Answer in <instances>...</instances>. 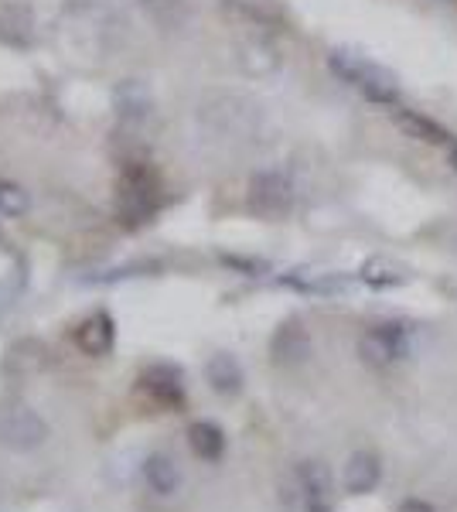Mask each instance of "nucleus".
I'll use <instances>...</instances> for the list:
<instances>
[{
    "label": "nucleus",
    "instance_id": "nucleus-1",
    "mask_svg": "<svg viewBox=\"0 0 457 512\" xmlns=\"http://www.w3.org/2000/svg\"><path fill=\"white\" fill-rule=\"evenodd\" d=\"M328 69L335 72V79H342L348 89H355L376 106H400V79L396 72H389L386 65L365 59L359 52L348 48H335L328 55Z\"/></svg>",
    "mask_w": 457,
    "mask_h": 512
},
{
    "label": "nucleus",
    "instance_id": "nucleus-2",
    "mask_svg": "<svg viewBox=\"0 0 457 512\" xmlns=\"http://www.w3.org/2000/svg\"><path fill=\"white\" fill-rule=\"evenodd\" d=\"M198 120L219 137H246L260 123V106L236 93H215L198 103Z\"/></svg>",
    "mask_w": 457,
    "mask_h": 512
},
{
    "label": "nucleus",
    "instance_id": "nucleus-3",
    "mask_svg": "<svg viewBox=\"0 0 457 512\" xmlns=\"http://www.w3.org/2000/svg\"><path fill=\"white\" fill-rule=\"evenodd\" d=\"M157 178L151 168L144 164H127L120 178V195H116V212L127 226H144V222L154 219L157 212Z\"/></svg>",
    "mask_w": 457,
    "mask_h": 512
},
{
    "label": "nucleus",
    "instance_id": "nucleus-4",
    "mask_svg": "<svg viewBox=\"0 0 457 512\" xmlns=\"http://www.w3.org/2000/svg\"><path fill=\"white\" fill-rule=\"evenodd\" d=\"M249 209L263 219H284L294 209V181L284 171H260L249 181Z\"/></svg>",
    "mask_w": 457,
    "mask_h": 512
},
{
    "label": "nucleus",
    "instance_id": "nucleus-5",
    "mask_svg": "<svg viewBox=\"0 0 457 512\" xmlns=\"http://www.w3.org/2000/svg\"><path fill=\"white\" fill-rule=\"evenodd\" d=\"M359 355L376 369L393 366V362L410 355V328L400 325V321H382V325L369 328V332L362 335Z\"/></svg>",
    "mask_w": 457,
    "mask_h": 512
},
{
    "label": "nucleus",
    "instance_id": "nucleus-6",
    "mask_svg": "<svg viewBox=\"0 0 457 512\" xmlns=\"http://www.w3.org/2000/svg\"><path fill=\"white\" fill-rule=\"evenodd\" d=\"M48 441V424L31 407H7L0 414V448L7 451H38Z\"/></svg>",
    "mask_w": 457,
    "mask_h": 512
},
{
    "label": "nucleus",
    "instance_id": "nucleus-7",
    "mask_svg": "<svg viewBox=\"0 0 457 512\" xmlns=\"http://www.w3.org/2000/svg\"><path fill=\"white\" fill-rule=\"evenodd\" d=\"M314 352V342H311V332L304 328L301 318H287L280 321V328L273 332L270 338V355L277 366L284 369H294V366H304Z\"/></svg>",
    "mask_w": 457,
    "mask_h": 512
},
{
    "label": "nucleus",
    "instance_id": "nucleus-8",
    "mask_svg": "<svg viewBox=\"0 0 457 512\" xmlns=\"http://www.w3.org/2000/svg\"><path fill=\"white\" fill-rule=\"evenodd\" d=\"M297 489H301L307 512H331L335 485H331V472L324 461H301L297 465Z\"/></svg>",
    "mask_w": 457,
    "mask_h": 512
},
{
    "label": "nucleus",
    "instance_id": "nucleus-9",
    "mask_svg": "<svg viewBox=\"0 0 457 512\" xmlns=\"http://www.w3.org/2000/svg\"><path fill=\"white\" fill-rule=\"evenodd\" d=\"M140 386L151 400L164 403V407H178L185 400V373L171 362H154L140 373Z\"/></svg>",
    "mask_w": 457,
    "mask_h": 512
},
{
    "label": "nucleus",
    "instance_id": "nucleus-10",
    "mask_svg": "<svg viewBox=\"0 0 457 512\" xmlns=\"http://www.w3.org/2000/svg\"><path fill=\"white\" fill-rule=\"evenodd\" d=\"M113 106L123 123H147L154 117V93L147 82L127 79L113 89Z\"/></svg>",
    "mask_w": 457,
    "mask_h": 512
},
{
    "label": "nucleus",
    "instance_id": "nucleus-11",
    "mask_svg": "<svg viewBox=\"0 0 457 512\" xmlns=\"http://www.w3.org/2000/svg\"><path fill=\"white\" fill-rule=\"evenodd\" d=\"M205 379H209V386L219 396H239L246 386L243 366H239V359L229 352H215L212 359L205 362Z\"/></svg>",
    "mask_w": 457,
    "mask_h": 512
},
{
    "label": "nucleus",
    "instance_id": "nucleus-12",
    "mask_svg": "<svg viewBox=\"0 0 457 512\" xmlns=\"http://www.w3.org/2000/svg\"><path fill=\"white\" fill-rule=\"evenodd\" d=\"M382 478V465L372 451H355L352 458L345 461V492L348 495H369L379 485Z\"/></svg>",
    "mask_w": 457,
    "mask_h": 512
},
{
    "label": "nucleus",
    "instance_id": "nucleus-13",
    "mask_svg": "<svg viewBox=\"0 0 457 512\" xmlns=\"http://www.w3.org/2000/svg\"><path fill=\"white\" fill-rule=\"evenodd\" d=\"M393 123L406 137L420 140V144H447V140H451V134H447L437 120H430L427 113H420V110H410V106H396Z\"/></svg>",
    "mask_w": 457,
    "mask_h": 512
},
{
    "label": "nucleus",
    "instance_id": "nucleus-14",
    "mask_svg": "<svg viewBox=\"0 0 457 512\" xmlns=\"http://www.w3.org/2000/svg\"><path fill=\"white\" fill-rule=\"evenodd\" d=\"M113 342H116L113 318L103 315V311H99V315H93V318H86L76 328V345L86 355H110L113 352Z\"/></svg>",
    "mask_w": 457,
    "mask_h": 512
},
{
    "label": "nucleus",
    "instance_id": "nucleus-15",
    "mask_svg": "<svg viewBox=\"0 0 457 512\" xmlns=\"http://www.w3.org/2000/svg\"><path fill=\"white\" fill-rule=\"evenodd\" d=\"M144 482L157 495H174L181 489V482H185V475H181L178 461L168 458V454H151L144 461Z\"/></svg>",
    "mask_w": 457,
    "mask_h": 512
},
{
    "label": "nucleus",
    "instance_id": "nucleus-16",
    "mask_svg": "<svg viewBox=\"0 0 457 512\" xmlns=\"http://www.w3.org/2000/svg\"><path fill=\"white\" fill-rule=\"evenodd\" d=\"M188 444L202 461H219L226 454V431L212 420H195L188 427Z\"/></svg>",
    "mask_w": 457,
    "mask_h": 512
},
{
    "label": "nucleus",
    "instance_id": "nucleus-17",
    "mask_svg": "<svg viewBox=\"0 0 457 512\" xmlns=\"http://www.w3.org/2000/svg\"><path fill=\"white\" fill-rule=\"evenodd\" d=\"M239 65L249 72V76H267V72L273 69H280V55H277V48L270 45V41H263V38H249L239 45Z\"/></svg>",
    "mask_w": 457,
    "mask_h": 512
},
{
    "label": "nucleus",
    "instance_id": "nucleus-18",
    "mask_svg": "<svg viewBox=\"0 0 457 512\" xmlns=\"http://www.w3.org/2000/svg\"><path fill=\"white\" fill-rule=\"evenodd\" d=\"M45 362H48V352H45V345L35 342V338H24V342H18L11 352H7V369H11V373H21V376L38 373Z\"/></svg>",
    "mask_w": 457,
    "mask_h": 512
},
{
    "label": "nucleus",
    "instance_id": "nucleus-19",
    "mask_svg": "<svg viewBox=\"0 0 457 512\" xmlns=\"http://www.w3.org/2000/svg\"><path fill=\"white\" fill-rule=\"evenodd\" d=\"M359 280H362V284H369V287H376V291H382V287H400L406 280V274L400 267H393V263L372 260V263H365V267H362Z\"/></svg>",
    "mask_w": 457,
    "mask_h": 512
},
{
    "label": "nucleus",
    "instance_id": "nucleus-20",
    "mask_svg": "<svg viewBox=\"0 0 457 512\" xmlns=\"http://www.w3.org/2000/svg\"><path fill=\"white\" fill-rule=\"evenodd\" d=\"M28 209H31L28 192H24L21 185H14V181H0V216L21 219Z\"/></svg>",
    "mask_w": 457,
    "mask_h": 512
},
{
    "label": "nucleus",
    "instance_id": "nucleus-21",
    "mask_svg": "<svg viewBox=\"0 0 457 512\" xmlns=\"http://www.w3.org/2000/svg\"><path fill=\"white\" fill-rule=\"evenodd\" d=\"M134 4H140L151 18H157L161 24H178L188 14L185 0H134Z\"/></svg>",
    "mask_w": 457,
    "mask_h": 512
},
{
    "label": "nucleus",
    "instance_id": "nucleus-22",
    "mask_svg": "<svg viewBox=\"0 0 457 512\" xmlns=\"http://www.w3.org/2000/svg\"><path fill=\"white\" fill-rule=\"evenodd\" d=\"M226 4L239 7V11H246L249 18H260V21H267L277 14V4H273V0H226Z\"/></svg>",
    "mask_w": 457,
    "mask_h": 512
},
{
    "label": "nucleus",
    "instance_id": "nucleus-23",
    "mask_svg": "<svg viewBox=\"0 0 457 512\" xmlns=\"http://www.w3.org/2000/svg\"><path fill=\"white\" fill-rule=\"evenodd\" d=\"M396 512H437L430 502H423V499H406V502H400V509Z\"/></svg>",
    "mask_w": 457,
    "mask_h": 512
},
{
    "label": "nucleus",
    "instance_id": "nucleus-24",
    "mask_svg": "<svg viewBox=\"0 0 457 512\" xmlns=\"http://www.w3.org/2000/svg\"><path fill=\"white\" fill-rule=\"evenodd\" d=\"M451 164L457 168V144H451Z\"/></svg>",
    "mask_w": 457,
    "mask_h": 512
}]
</instances>
